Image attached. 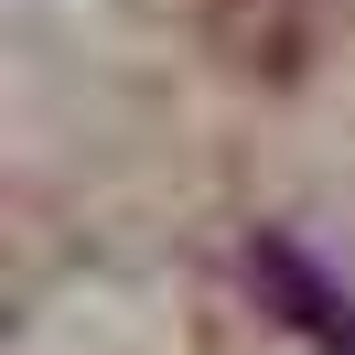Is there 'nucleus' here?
<instances>
[{
	"label": "nucleus",
	"instance_id": "1",
	"mask_svg": "<svg viewBox=\"0 0 355 355\" xmlns=\"http://www.w3.org/2000/svg\"><path fill=\"white\" fill-rule=\"evenodd\" d=\"M248 280L269 291V312H280L302 345H323V355H355V291L345 280H323V269L302 259L291 237H259L248 248Z\"/></svg>",
	"mask_w": 355,
	"mask_h": 355
}]
</instances>
